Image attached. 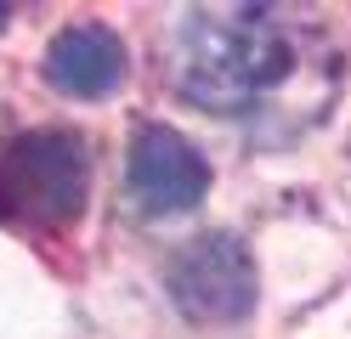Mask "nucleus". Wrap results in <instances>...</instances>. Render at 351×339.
Instances as JSON below:
<instances>
[{"label":"nucleus","mask_w":351,"mask_h":339,"mask_svg":"<svg viewBox=\"0 0 351 339\" xmlns=\"http://www.w3.org/2000/svg\"><path fill=\"white\" fill-rule=\"evenodd\" d=\"M295 40L267 6L193 12L176 34V85L210 113H250L289 79Z\"/></svg>","instance_id":"nucleus-1"},{"label":"nucleus","mask_w":351,"mask_h":339,"mask_svg":"<svg viewBox=\"0 0 351 339\" xmlns=\"http://www.w3.org/2000/svg\"><path fill=\"white\" fill-rule=\"evenodd\" d=\"M91 158L69 130H29L0 147V221L12 226H69L85 210Z\"/></svg>","instance_id":"nucleus-2"},{"label":"nucleus","mask_w":351,"mask_h":339,"mask_svg":"<svg viewBox=\"0 0 351 339\" xmlns=\"http://www.w3.org/2000/svg\"><path fill=\"white\" fill-rule=\"evenodd\" d=\"M165 288L193 323H238L261 300L255 260L232 232H204V238L182 243L165 266Z\"/></svg>","instance_id":"nucleus-3"},{"label":"nucleus","mask_w":351,"mask_h":339,"mask_svg":"<svg viewBox=\"0 0 351 339\" xmlns=\"http://www.w3.org/2000/svg\"><path fill=\"white\" fill-rule=\"evenodd\" d=\"M125 187H130V203H136L142 215H187L193 203L210 192V164L182 130L147 125L136 142H130Z\"/></svg>","instance_id":"nucleus-4"},{"label":"nucleus","mask_w":351,"mask_h":339,"mask_svg":"<svg viewBox=\"0 0 351 339\" xmlns=\"http://www.w3.org/2000/svg\"><path fill=\"white\" fill-rule=\"evenodd\" d=\"M130 74V57H125V40L102 23H74L46 45V79L62 90V97H85L97 102L108 90H119Z\"/></svg>","instance_id":"nucleus-5"},{"label":"nucleus","mask_w":351,"mask_h":339,"mask_svg":"<svg viewBox=\"0 0 351 339\" xmlns=\"http://www.w3.org/2000/svg\"><path fill=\"white\" fill-rule=\"evenodd\" d=\"M0 23H6V6H0Z\"/></svg>","instance_id":"nucleus-6"}]
</instances>
